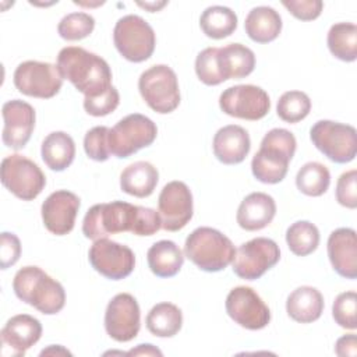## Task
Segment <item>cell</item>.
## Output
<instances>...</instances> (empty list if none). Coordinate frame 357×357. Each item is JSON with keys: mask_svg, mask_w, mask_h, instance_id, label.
I'll return each mask as SVG.
<instances>
[{"mask_svg": "<svg viewBox=\"0 0 357 357\" xmlns=\"http://www.w3.org/2000/svg\"><path fill=\"white\" fill-rule=\"evenodd\" d=\"M159 229H162V220L155 209L124 201L96 204L88 209L82 220L84 236L93 241L123 231L152 236Z\"/></svg>", "mask_w": 357, "mask_h": 357, "instance_id": "obj_1", "label": "cell"}, {"mask_svg": "<svg viewBox=\"0 0 357 357\" xmlns=\"http://www.w3.org/2000/svg\"><path fill=\"white\" fill-rule=\"evenodd\" d=\"M57 68L85 98H95L112 86V70L105 59L79 46H66L57 54Z\"/></svg>", "mask_w": 357, "mask_h": 357, "instance_id": "obj_2", "label": "cell"}, {"mask_svg": "<svg viewBox=\"0 0 357 357\" xmlns=\"http://www.w3.org/2000/svg\"><path fill=\"white\" fill-rule=\"evenodd\" d=\"M13 289L21 301L45 315L60 312L66 304V291L61 283L35 265L17 271L13 279Z\"/></svg>", "mask_w": 357, "mask_h": 357, "instance_id": "obj_3", "label": "cell"}, {"mask_svg": "<svg viewBox=\"0 0 357 357\" xmlns=\"http://www.w3.org/2000/svg\"><path fill=\"white\" fill-rule=\"evenodd\" d=\"M296 138L286 128H272L261 141L259 151L251 160L254 177L265 184L280 183L296 152Z\"/></svg>", "mask_w": 357, "mask_h": 357, "instance_id": "obj_4", "label": "cell"}, {"mask_svg": "<svg viewBox=\"0 0 357 357\" xmlns=\"http://www.w3.org/2000/svg\"><path fill=\"white\" fill-rule=\"evenodd\" d=\"M184 254L201 271L219 272L233 262L236 248L222 231L202 226L185 238Z\"/></svg>", "mask_w": 357, "mask_h": 357, "instance_id": "obj_5", "label": "cell"}, {"mask_svg": "<svg viewBox=\"0 0 357 357\" xmlns=\"http://www.w3.org/2000/svg\"><path fill=\"white\" fill-rule=\"evenodd\" d=\"M113 42L117 52L131 63L148 60L156 45L153 28L139 15L121 17L113 29Z\"/></svg>", "mask_w": 357, "mask_h": 357, "instance_id": "obj_6", "label": "cell"}, {"mask_svg": "<svg viewBox=\"0 0 357 357\" xmlns=\"http://www.w3.org/2000/svg\"><path fill=\"white\" fill-rule=\"evenodd\" d=\"M138 89L145 103L156 113H172L180 105L177 75L166 64H156L145 70L139 75Z\"/></svg>", "mask_w": 357, "mask_h": 357, "instance_id": "obj_7", "label": "cell"}, {"mask_svg": "<svg viewBox=\"0 0 357 357\" xmlns=\"http://www.w3.org/2000/svg\"><path fill=\"white\" fill-rule=\"evenodd\" d=\"M158 135L156 124L146 116L132 113L123 117L109 130V151L119 159L130 158L142 148L149 146Z\"/></svg>", "mask_w": 357, "mask_h": 357, "instance_id": "obj_8", "label": "cell"}, {"mask_svg": "<svg viewBox=\"0 0 357 357\" xmlns=\"http://www.w3.org/2000/svg\"><path fill=\"white\" fill-rule=\"evenodd\" d=\"M315 148L335 163H349L357 153V132L350 124L319 120L310 130Z\"/></svg>", "mask_w": 357, "mask_h": 357, "instance_id": "obj_9", "label": "cell"}, {"mask_svg": "<svg viewBox=\"0 0 357 357\" xmlns=\"http://www.w3.org/2000/svg\"><path fill=\"white\" fill-rule=\"evenodd\" d=\"M0 176L3 185L22 201L35 199L46 185L40 167L20 153L8 155L1 160Z\"/></svg>", "mask_w": 357, "mask_h": 357, "instance_id": "obj_10", "label": "cell"}, {"mask_svg": "<svg viewBox=\"0 0 357 357\" xmlns=\"http://www.w3.org/2000/svg\"><path fill=\"white\" fill-rule=\"evenodd\" d=\"M13 81L22 95L39 99L53 98L63 86V77L57 66L36 60H26L18 64Z\"/></svg>", "mask_w": 357, "mask_h": 357, "instance_id": "obj_11", "label": "cell"}, {"mask_svg": "<svg viewBox=\"0 0 357 357\" xmlns=\"http://www.w3.org/2000/svg\"><path fill=\"white\" fill-rule=\"evenodd\" d=\"M280 259L279 245L268 237H255L243 243L233 258V272L245 280L259 279Z\"/></svg>", "mask_w": 357, "mask_h": 357, "instance_id": "obj_12", "label": "cell"}, {"mask_svg": "<svg viewBox=\"0 0 357 357\" xmlns=\"http://www.w3.org/2000/svg\"><path fill=\"white\" fill-rule=\"evenodd\" d=\"M219 106L227 116L257 121L265 117L271 109L268 93L257 85H234L219 96Z\"/></svg>", "mask_w": 357, "mask_h": 357, "instance_id": "obj_13", "label": "cell"}, {"mask_svg": "<svg viewBox=\"0 0 357 357\" xmlns=\"http://www.w3.org/2000/svg\"><path fill=\"white\" fill-rule=\"evenodd\" d=\"M88 258L92 268L110 280L127 278L135 266L132 250L109 238L95 240L89 248Z\"/></svg>", "mask_w": 357, "mask_h": 357, "instance_id": "obj_14", "label": "cell"}, {"mask_svg": "<svg viewBox=\"0 0 357 357\" xmlns=\"http://www.w3.org/2000/svg\"><path fill=\"white\" fill-rule=\"evenodd\" d=\"M226 312L240 326L258 331L271 322V310L259 294L248 286L231 289L226 297Z\"/></svg>", "mask_w": 357, "mask_h": 357, "instance_id": "obj_15", "label": "cell"}, {"mask_svg": "<svg viewBox=\"0 0 357 357\" xmlns=\"http://www.w3.org/2000/svg\"><path fill=\"white\" fill-rule=\"evenodd\" d=\"M192 212V194L185 183L174 180L162 188L158 198L162 229L167 231L181 230L191 220Z\"/></svg>", "mask_w": 357, "mask_h": 357, "instance_id": "obj_16", "label": "cell"}, {"mask_svg": "<svg viewBox=\"0 0 357 357\" xmlns=\"http://www.w3.org/2000/svg\"><path fill=\"white\" fill-rule=\"evenodd\" d=\"M141 328V311L134 296L130 293L116 294L105 312V329L116 342L132 340Z\"/></svg>", "mask_w": 357, "mask_h": 357, "instance_id": "obj_17", "label": "cell"}, {"mask_svg": "<svg viewBox=\"0 0 357 357\" xmlns=\"http://www.w3.org/2000/svg\"><path fill=\"white\" fill-rule=\"evenodd\" d=\"M3 114V144L11 149H22L35 128V109L25 100L13 99L7 100L1 107Z\"/></svg>", "mask_w": 357, "mask_h": 357, "instance_id": "obj_18", "label": "cell"}, {"mask_svg": "<svg viewBox=\"0 0 357 357\" xmlns=\"http://www.w3.org/2000/svg\"><path fill=\"white\" fill-rule=\"evenodd\" d=\"M79 205L78 195L71 191L57 190L52 192L40 209L45 227L56 236L68 234L74 229Z\"/></svg>", "mask_w": 357, "mask_h": 357, "instance_id": "obj_19", "label": "cell"}, {"mask_svg": "<svg viewBox=\"0 0 357 357\" xmlns=\"http://www.w3.org/2000/svg\"><path fill=\"white\" fill-rule=\"evenodd\" d=\"M328 257L332 268L346 279L357 278V238L350 227H339L328 237Z\"/></svg>", "mask_w": 357, "mask_h": 357, "instance_id": "obj_20", "label": "cell"}, {"mask_svg": "<svg viewBox=\"0 0 357 357\" xmlns=\"http://www.w3.org/2000/svg\"><path fill=\"white\" fill-rule=\"evenodd\" d=\"M4 347L11 349V354L24 356L42 336V324L32 315L18 314L11 317L0 332Z\"/></svg>", "mask_w": 357, "mask_h": 357, "instance_id": "obj_21", "label": "cell"}, {"mask_svg": "<svg viewBox=\"0 0 357 357\" xmlns=\"http://www.w3.org/2000/svg\"><path fill=\"white\" fill-rule=\"evenodd\" d=\"M213 155L225 165L241 163L251 148L250 135L245 128L229 124L219 128L213 137Z\"/></svg>", "mask_w": 357, "mask_h": 357, "instance_id": "obj_22", "label": "cell"}, {"mask_svg": "<svg viewBox=\"0 0 357 357\" xmlns=\"http://www.w3.org/2000/svg\"><path fill=\"white\" fill-rule=\"evenodd\" d=\"M276 215L275 199L265 192H251L237 209V223L247 231H255L266 227Z\"/></svg>", "mask_w": 357, "mask_h": 357, "instance_id": "obj_23", "label": "cell"}, {"mask_svg": "<svg viewBox=\"0 0 357 357\" xmlns=\"http://www.w3.org/2000/svg\"><path fill=\"white\" fill-rule=\"evenodd\" d=\"M287 315L300 324L317 321L324 311V297L312 286H300L294 289L286 301Z\"/></svg>", "mask_w": 357, "mask_h": 357, "instance_id": "obj_24", "label": "cell"}, {"mask_svg": "<svg viewBox=\"0 0 357 357\" xmlns=\"http://www.w3.org/2000/svg\"><path fill=\"white\" fill-rule=\"evenodd\" d=\"M158 169L145 160L128 165L120 174V188L128 195L137 198L149 197L158 184Z\"/></svg>", "mask_w": 357, "mask_h": 357, "instance_id": "obj_25", "label": "cell"}, {"mask_svg": "<svg viewBox=\"0 0 357 357\" xmlns=\"http://www.w3.org/2000/svg\"><path fill=\"white\" fill-rule=\"evenodd\" d=\"M244 29L251 40L269 43L275 40L282 31V17L272 7L258 6L247 14Z\"/></svg>", "mask_w": 357, "mask_h": 357, "instance_id": "obj_26", "label": "cell"}, {"mask_svg": "<svg viewBox=\"0 0 357 357\" xmlns=\"http://www.w3.org/2000/svg\"><path fill=\"white\" fill-rule=\"evenodd\" d=\"M218 61L225 79H241L254 71L255 54L241 43H229L219 47Z\"/></svg>", "mask_w": 357, "mask_h": 357, "instance_id": "obj_27", "label": "cell"}, {"mask_svg": "<svg viewBox=\"0 0 357 357\" xmlns=\"http://www.w3.org/2000/svg\"><path fill=\"white\" fill-rule=\"evenodd\" d=\"M149 269L159 278L177 275L184 262V254L172 240H160L152 244L146 252Z\"/></svg>", "mask_w": 357, "mask_h": 357, "instance_id": "obj_28", "label": "cell"}, {"mask_svg": "<svg viewBox=\"0 0 357 357\" xmlns=\"http://www.w3.org/2000/svg\"><path fill=\"white\" fill-rule=\"evenodd\" d=\"M40 155L50 170L63 172L75 158L74 139L64 131H53L43 139Z\"/></svg>", "mask_w": 357, "mask_h": 357, "instance_id": "obj_29", "label": "cell"}, {"mask_svg": "<svg viewBox=\"0 0 357 357\" xmlns=\"http://www.w3.org/2000/svg\"><path fill=\"white\" fill-rule=\"evenodd\" d=\"M148 331L158 337H172L178 333L183 325L181 310L173 303H159L146 315Z\"/></svg>", "mask_w": 357, "mask_h": 357, "instance_id": "obj_30", "label": "cell"}, {"mask_svg": "<svg viewBox=\"0 0 357 357\" xmlns=\"http://www.w3.org/2000/svg\"><path fill=\"white\" fill-rule=\"evenodd\" d=\"M199 26L208 38L223 39L236 31L237 15L229 7L211 6L202 11L199 17Z\"/></svg>", "mask_w": 357, "mask_h": 357, "instance_id": "obj_31", "label": "cell"}, {"mask_svg": "<svg viewBox=\"0 0 357 357\" xmlns=\"http://www.w3.org/2000/svg\"><path fill=\"white\" fill-rule=\"evenodd\" d=\"M329 52L342 61L357 59V26L353 22H336L328 32Z\"/></svg>", "mask_w": 357, "mask_h": 357, "instance_id": "obj_32", "label": "cell"}, {"mask_svg": "<svg viewBox=\"0 0 357 357\" xmlns=\"http://www.w3.org/2000/svg\"><path fill=\"white\" fill-rule=\"evenodd\" d=\"M331 184L328 167L319 162H308L300 167L296 176V185L304 195L321 197Z\"/></svg>", "mask_w": 357, "mask_h": 357, "instance_id": "obj_33", "label": "cell"}, {"mask_svg": "<svg viewBox=\"0 0 357 357\" xmlns=\"http://www.w3.org/2000/svg\"><path fill=\"white\" fill-rule=\"evenodd\" d=\"M286 243L294 255H310L319 244V230L308 220L294 222L286 230Z\"/></svg>", "mask_w": 357, "mask_h": 357, "instance_id": "obj_34", "label": "cell"}, {"mask_svg": "<svg viewBox=\"0 0 357 357\" xmlns=\"http://www.w3.org/2000/svg\"><path fill=\"white\" fill-rule=\"evenodd\" d=\"M311 110V100L307 93L301 91L284 92L276 105L279 119L286 123H298L304 120Z\"/></svg>", "mask_w": 357, "mask_h": 357, "instance_id": "obj_35", "label": "cell"}, {"mask_svg": "<svg viewBox=\"0 0 357 357\" xmlns=\"http://www.w3.org/2000/svg\"><path fill=\"white\" fill-rule=\"evenodd\" d=\"M95 28V18L88 13H70L64 15L59 25L57 32L64 40H81L92 33Z\"/></svg>", "mask_w": 357, "mask_h": 357, "instance_id": "obj_36", "label": "cell"}, {"mask_svg": "<svg viewBox=\"0 0 357 357\" xmlns=\"http://www.w3.org/2000/svg\"><path fill=\"white\" fill-rule=\"evenodd\" d=\"M219 47H206L195 59V74L201 82L209 86L219 85L226 79L222 75L218 61Z\"/></svg>", "mask_w": 357, "mask_h": 357, "instance_id": "obj_37", "label": "cell"}, {"mask_svg": "<svg viewBox=\"0 0 357 357\" xmlns=\"http://www.w3.org/2000/svg\"><path fill=\"white\" fill-rule=\"evenodd\" d=\"M356 304L357 294L353 290L343 291L335 298L332 305V315L339 326L350 331H354L357 328Z\"/></svg>", "mask_w": 357, "mask_h": 357, "instance_id": "obj_38", "label": "cell"}, {"mask_svg": "<svg viewBox=\"0 0 357 357\" xmlns=\"http://www.w3.org/2000/svg\"><path fill=\"white\" fill-rule=\"evenodd\" d=\"M109 127L98 126L91 128L84 138V149L89 159L96 162H105L110 156L109 151Z\"/></svg>", "mask_w": 357, "mask_h": 357, "instance_id": "obj_39", "label": "cell"}, {"mask_svg": "<svg viewBox=\"0 0 357 357\" xmlns=\"http://www.w3.org/2000/svg\"><path fill=\"white\" fill-rule=\"evenodd\" d=\"M120 103L119 91L112 85L105 93L95 96V98H85L84 99V109L88 114L95 117L107 116L117 109Z\"/></svg>", "mask_w": 357, "mask_h": 357, "instance_id": "obj_40", "label": "cell"}, {"mask_svg": "<svg viewBox=\"0 0 357 357\" xmlns=\"http://www.w3.org/2000/svg\"><path fill=\"white\" fill-rule=\"evenodd\" d=\"M336 201L349 209L357 206V172L349 170L340 174L336 183Z\"/></svg>", "mask_w": 357, "mask_h": 357, "instance_id": "obj_41", "label": "cell"}, {"mask_svg": "<svg viewBox=\"0 0 357 357\" xmlns=\"http://www.w3.org/2000/svg\"><path fill=\"white\" fill-rule=\"evenodd\" d=\"M282 4L293 17L301 21L317 20L324 8V3L321 0H284Z\"/></svg>", "mask_w": 357, "mask_h": 357, "instance_id": "obj_42", "label": "cell"}, {"mask_svg": "<svg viewBox=\"0 0 357 357\" xmlns=\"http://www.w3.org/2000/svg\"><path fill=\"white\" fill-rule=\"evenodd\" d=\"M21 255V241L14 233L3 231L0 236V266L7 269L13 266Z\"/></svg>", "mask_w": 357, "mask_h": 357, "instance_id": "obj_43", "label": "cell"}, {"mask_svg": "<svg viewBox=\"0 0 357 357\" xmlns=\"http://www.w3.org/2000/svg\"><path fill=\"white\" fill-rule=\"evenodd\" d=\"M335 353L337 356H349V357H356L357 354V339L354 333L344 335L337 339L335 344Z\"/></svg>", "mask_w": 357, "mask_h": 357, "instance_id": "obj_44", "label": "cell"}, {"mask_svg": "<svg viewBox=\"0 0 357 357\" xmlns=\"http://www.w3.org/2000/svg\"><path fill=\"white\" fill-rule=\"evenodd\" d=\"M126 354L127 356H162V351L156 349L153 344L145 343V344H138L135 349H131Z\"/></svg>", "mask_w": 357, "mask_h": 357, "instance_id": "obj_45", "label": "cell"}, {"mask_svg": "<svg viewBox=\"0 0 357 357\" xmlns=\"http://www.w3.org/2000/svg\"><path fill=\"white\" fill-rule=\"evenodd\" d=\"M46 354H64V356H71V353L67 350V349H64L63 346H49L47 349H45V350H42L40 351V356H46Z\"/></svg>", "mask_w": 357, "mask_h": 357, "instance_id": "obj_46", "label": "cell"}, {"mask_svg": "<svg viewBox=\"0 0 357 357\" xmlns=\"http://www.w3.org/2000/svg\"><path fill=\"white\" fill-rule=\"evenodd\" d=\"M167 3L166 1H162V3H155V1H152V3H138V6L139 7H144V8H146L148 11H151V13H153V11H158V10H160L162 7H165Z\"/></svg>", "mask_w": 357, "mask_h": 357, "instance_id": "obj_47", "label": "cell"}]
</instances>
